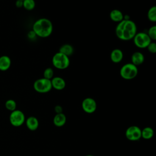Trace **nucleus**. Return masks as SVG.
Masks as SVG:
<instances>
[{"instance_id":"nucleus-22","label":"nucleus","mask_w":156,"mask_h":156,"mask_svg":"<svg viewBox=\"0 0 156 156\" xmlns=\"http://www.w3.org/2000/svg\"><path fill=\"white\" fill-rule=\"evenodd\" d=\"M54 72L52 68H47L43 72V77L49 80H51L54 76Z\"/></svg>"},{"instance_id":"nucleus-24","label":"nucleus","mask_w":156,"mask_h":156,"mask_svg":"<svg viewBox=\"0 0 156 156\" xmlns=\"http://www.w3.org/2000/svg\"><path fill=\"white\" fill-rule=\"evenodd\" d=\"M146 48L149 52L152 54H155L156 52V43L154 41H151Z\"/></svg>"},{"instance_id":"nucleus-8","label":"nucleus","mask_w":156,"mask_h":156,"mask_svg":"<svg viewBox=\"0 0 156 156\" xmlns=\"http://www.w3.org/2000/svg\"><path fill=\"white\" fill-rule=\"evenodd\" d=\"M125 136L130 141H138L141 138V129L136 126H131L126 129Z\"/></svg>"},{"instance_id":"nucleus-29","label":"nucleus","mask_w":156,"mask_h":156,"mask_svg":"<svg viewBox=\"0 0 156 156\" xmlns=\"http://www.w3.org/2000/svg\"><path fill=\"white\" fill-rule=\"evenodd\" d=\"M20 1H24V0H20Z\"/></svg>"},{"instance_id":"nucleus-28","label":"nucleus","mask_w":156,"mask_h":156,"mask_svg":"<svg viewBox=\"0 0 156 156\" xmlns=\"http://www.w3.org/2000/svg\"><path fill=\"white\" fill-rule=\"evenodd\" d=\"M85 156H94V155H91V154H89V155H85Z\"/></svg>"},{"instance_id":"nucleus-6","label":"nucleus","mask_w":156,"mask_h":156,"mask_svg":"<svg viewBox=\"0 0 156 156\" xmlns=\"http://www.w3.org/2000/svg\"><path fill=\"white\" fill-rule=\"evenodd\" d=\"M133 43L137 48L140 49H145L149 44L152 41L146 32H136L133 38Z\"/></svg>"},{"instance_id":"nucleus-25","label":"nucleus","mask_w":156,"mask_h":156,"mask_svg":"<svg viewBox=\"0 0 156 156\" xmlns=\"http://www.w3.org/2000/svg\"><path fill=\"white\" fill-rule=\"evenodd\" d=\"M27 37L30 40H34L37 37V35H35V34L34 33V32L32 30L30 31L29 32V33L27 34Z\"/></svg>"},{"instance_id":"nucleus-1","label":"nucleus","mask_w":156,"mask_h":156,"mask_svg":"<svg viewBox=\"0 0 156 156\" xmlns=\"http://www.w3.org/2000/svg\"><path fill=\"white\" fill-rule=\"evenodd\" d=\"M137 32V27L132 20L124 19L118 23L115 28L116 37L123 41L133 39Z\"/></svg>"},{"instance_id":"nucleus-16","label":"nucleus","mask_w":156,"mask_h":156,"mask_svg":"<svg viewBox=\"0 0 156 156\" xmlns=\"http://www.w3.org/2000/svg\"><path fill=\"white\" fill-rule=\"evenodd\" d=\"M11 65V59L7 55L0 57V70L7 71Z\"/></svg>"},{"instance_id":"nucleus-13","label":"nucleus","mask_w":156,"mask_h":156,"mask_svg":"<svg viewBox=\"0 0 156 156\" xmlns=\"http://www.w3.org/2000/svg\"><path fill=\"white\" fill-rule=\"evenodd\" d=\"M144 61V56L143 53L139 51H136L132 54L131 63L138 66L143 63Z\"/></svg>"},{"instance_id":"nucleus-26","label":"nucleus","mask_w":156,"mask_h":156,"mask_svg":"<svg viewBox=\"0 0 156 156\" xmlns=\"http://www.w3.org/2000/svg\"><path fill=\"white\" fill-rule=\"evenodd\" d=\"M54 110L56 113H61L63 112V108H62V106L57 105L54 107Z\"/></svg>"},{"instance_id":"nucleus-17","label":"nucleus","mask_w":156,"mask_h":156,"mask_svg":"<svg viewBox=\"0 0 156 156\" xmlns=\"http://www.w3.org/2000/svg\"><path fill=\"white\" fill-rule=\"evenodd\" d=\"M58 52L69 57L74 53V48L69 44H64L60 47Z\"/></svg>"},{"instance_id":"nucleus-3","label":"nucleus","mask_w":156,"mask_h":156,"mask_svg":"<svg viewBox=\"0 0 156 156\" xmlns=\"http://www.w3.org/2000/svg\"><path fill=\"white\" fill-rule=\"evenodd\" d=\"M138 73V67L132 63H127L122 66L119 70L120 76L125 80L135 78Z\"/></svg>"},{"instance_id":"nucleus-21","label":"nucleus","mask_w":156,"mask_h":156,"mask_svg":"<svg viewBox=\"0 0 156 156\" xmlns=\"http://www.w3.org/2000/svg\"><path fill=\"white\" fill-rule=\"evenodd\" d=\"M5 107L8 110L12 112V111L16 110V103L13 99H9V100L6 101V102H5Z\"/></svg>"},{"instance_id":"nucleus-4","label":"nucleus","mask_w":156,"mask_h":156,"mask_svg":"<svg viewBox=\"0 0 156 156\" xmlns=\"http://www.w3.org/2000/svg\"><path fill=\"white\" fill-rule=\"evenodd\" d=\"M52 65L57 69H66L70 64L69 57L62 54L60 52H56L52 58Z\"/></svg>"},{"instance_id":"nucleus-11","label":"nucleus","mask_w":156,"mask_h":156,"mask_svg":"<svg viewBox=\"0 0 156 156\" xmlns=\"http://www.w3.org/2000/svg\"><path fill=\"white\" fill-rule=\"evenodd\" d=\"M123 57V52L122 51V50L118 48H116L112 50L110 55L111 61L115 63H120L122 60Z\"/></svg>"},{"instance_id":"nucleus-15","label":"nucleus","mask_w":156,"mask_h":156,"mask_svg":"<svg viewBox=\"0 0 156 156\" xmlns=\"http://www.w3.org/2000/svg\"><path fill=\"white\" fill-rule=\"evenodd\" d=\"M66 121V117L63 113H56L53 119V123L57 127L63 126Z\"/></svg>"},{"instance_id":"nucleus-19","label":"nucleus","mask_w":156,"mask_h":156,"mask_svg":"<svg viewBox=\"0 0 156 156\" xmlns=\"http://www.w3.org/2000/svg\"><path fill=\"white\" fill-rule=\"evenodd\" d=\"M147 18L151 22L156 21V7L155 5L152 6L148 10Z\"/></svg>"},{"instance_id":"nucleus-20","label":"nucleus","mask_w":156,"mask_h":156,"mask_svg":"<svg viewBox=\"0 0 156 156\" xmlns=\"http://www.w3.org/2000/svg\"><path fill=\"white\" fill-rule=\"evenodd\" d=\"M23 7L27 10H32L35 7V0H24L23 1Z\"/></svg>"},{"instance_id":"nucleus-23","label":"nucleus","mask_w":156,"mask_h":156,"mask_svg":"<svg viewBox=\"0 0 156 156\" xmlns=\"http://www.w3.org/2000/svg\"><path fill=\"white\" fill-rule=\"evenodd\" d=\"M147 34L151 40L155 41L156 40V26H151L147 30Z\"/></svg>"},{"instance_id":"nucleus-9","label":"nucleus","mask_w":156,"mask_h":156,"mask_svg":"<svg viewBox=\"0 0 156 156\" xmlns=\"http://www.w3.org/2000/svg\"><path fill=\"white\" fill-rule=\"evenodd\" d=\"M82 108L83 110L88 114L94 113L97 108V103L92 98H86L82 102Z\"/></svg>"},{"instance_id":"nucleus-7","label":"nucleus","mask_w":156,"mask_h":156,"mask_svg":"<svg viewBox=\"0 0 156 156\" xmlns=\"http://www.w3.org/2000/svg\"><path fill=\"white\" fill-rule=\"evenodd\" d=\"M26 121L24 113L20 110H15L11 112L9 116V121L14 127H20L22 126Z\"/></svg>"},{"instance_id":"nucleus-14","label":"nucleus","mask_w":156,"mask_h":156,"mask_svg":"<svg viewBox=\"0 0 156 156\" xmlns=\"http://www.w3.org/2000/svg\"><path fill=\"white\" fill-rule=\"evenodd\" d=\"M124 15H123L122 12L118 9L112 10L109 14V16L111 20L118 23L124 20Z\"/></svg>"},{"instance_id":"nucleus-10","label":"nucleus","mask_w":156,"mask_h":156,"mask_svg":"<svg viewBox=\"0 0 156 156\" xmlns=\"http://www.w3.org/2000/svg\"><path fill=\"white\" fill-rule=\"evenodd\" d=\"M52 88L56 90H62L66 87V82L63 78L58 76L54 77L51 80Z\"/></svg>"},{"instance_id":"nucleus-5","label":"nucleus","mask_w":156,"mask_h":156,"mask_svg":"<svg viewBox=\"0 0 156 156\" xmlns=\"http://www.w3.org/2000/svg\"><path fill=\"white\" fill-rule=\"evenodd\" d=\"M35 91L40 93H46L51 90L52 85L51 80L44 77L37 79L33 85Z\"/></svg>"},{"instance_id":"nucleus-27","label":"nucleus","mask_w":156,"mask_h":156,"mask_svg":"<svg viewBox=\"0 0 156 156\" xmlns=\"http://www.w3.org/2000/svg\"><path fill=\"white\" fill-rule=\"evenodd\" d=\"M23 1H20V0H16V1L15 5H16V7H18V8L23 7Z\"/></svg>"},{"instance_id":"nucleus-2","label":"nucleus","mask_w":156,"mask_h":156,"mask_svg":"<svg viewBox=\"0 0 156 156\" xmlns=\"http://www.w3.org/2000/svg\"><path fill=\"white\" fill-rule=\"evenodd\" d=\"M32 30L37 37L47 38L52 33L53 25L50 20L46 18H41L34 22L32 26Z\"/></svg>"},{"instance_id":"nucleus-18","label":"nucleus","mask_w":156,"mask_h":156,"mask_svg":"<svg viewBox=\"0 0 156 156\" xmlns=\"http://www.w3.org/2000/svg\"><path fill=\"white\" fill-rule=\"evenodd\" d=\"M154 130L151 127H145L141 130V138L145 140H149L154 136Z\"/></svg>"},{"instance_id":"nucleus-12","label":"nucleus","mask_w":156,"mask_h":156,"mask_svg":"<svg viewBox=\"0 0 156 156\" xmlns=\"http://www.w3.org/2000/svg\"><path fill=\"white\" fill-rule=\"evenodd\" d=\"M25 122L27 129L32 131L37 130L39 126V121L38 119L34 116L28 117L26 119Z\"/></svg>"}]
</instances>
